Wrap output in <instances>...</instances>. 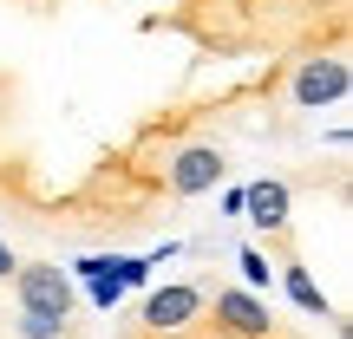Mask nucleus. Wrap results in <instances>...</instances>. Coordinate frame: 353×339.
<instances>
[{
  "mask_svg": "<svg viewBox=\"0 0 353 339\" xmlns=\"http://www.w3.org/2000/svg\"><path fill=\"white\" fill-rule=\"evenodd\" d=\"M353 91V72L341 52H314V59H301V72H294L288 85V105L294 111H327V105H347Z\"/></svg>",
  "mask_w": 353,
  "mask_h": 339,
  "instance_id": "nucleus-3",
  "label": "nucleus"
},
{
  "mask_svg": "<svg viewBox=\"0 0 353 339\" xmlns=\"http://www.w3.org/2000/svg\"><path fill=\"white\" fill-rule=\"evenodd\" d=\"M236 267H242V281H249V294H262L268 281H275V267H268V254H262V248H242V254H236Z\"/></svg>",
  "mask_w": 353,
  "mask_h": 339,
  "instance_id": "nucleus-9",
  "label": "nucleus"
},
{
  "mask_svg": "<svg viewBox=\"0 0 353 339\" xmlns=\"http://www.w3.org/2000/svg\"><path fill=\"white\" fill-rule=\"evenodd\" d=\"M13 300L20 314H52V320H72L79 294H72V274L52 261H20L13 267Z\"/></svg>",
  "mask_w": 353,
  "mask_h": 339,
  "instance_id": "nucleus-1",
  "label": "nucleus"
},
{
  "mask_svg": "<svg viewBox=\"0 0 353 339\" xmlns=\"http://www.w3.org/2000/svg\"><path fill=\"white\" fill-rule=\"evenodd\" d=\"M275 267H281V287H288V300L301 307L307 320H334V307H327V294H321V281L301 267V254H294L288 235H275Z\"/></svg>",
  "mask_w": 353,
  "mask_h": 339,
  "instance_id": "nucleus-6",
  "label": "nucleus"
},
{
  "mask_svg": "<svg viewBox=\"0 0 353 339\" xmlns=\"http://www.w3.org/2000/svg\"><path fill=\"white\" fill-rule=\"evenodd\" d=\"M85 294H92V307H105V314H112V307H118V294H125V287H118V281L105 274V281H85Z\"/></svg>",
  "mask_w": 353,
  "mask_h": 339,
  "instance_id": "nucleus-10",
  "label": "nucleus"
},
{
  "mask_svg": "<svg viewBox=\"0 0 353 339\" xmlns=\"http://www.w3.org/2000/svg\"><path fill=\"white\" fill-rule=\"evenodd\" d=\"M13 267H20V254H13L7 241H0V281H13Z\"/></svg>",
  "mask_w": 353,
  "mask_h": 339,
  "instance_id": "nucleus-11",
  "label": "nucleus"
},
{
  "mask_svg": "<svg viewBox=\"0 0 353 339\" xmlns=\"http://www.w3.org/2000/svg\"><path fill=\"white\" fill-rule=\"evenodd\" d=\"M223 151L216 144H183V151L170 157V170H164V189L170 196H203V189H216L223 183Z\"/></svg>",
  "mask_w": 353,
  "mask_h": 339,
  "instance_id": "nucleus-5",
  "label": "nucleus"
},
{
  "mask_svg": "<svg viewBox=\"0 0 353 339\" xmlns=\"http://www.w3.org/2000/svg\"><path fill=\"white\" fill-rule=\"evenodd\" d=\"M20 339H72V320H52V314H20L13 320Z\"/></svg>",
  "mask_w": 353,
  "mask_h": 339,
  "instance_id": "nucleus-8",
  "label": "nucleus"
},
{
  "mask_svg": "<svg viewBox=\"0 0 353 339\" xmlns=\"http://www.w3.org/2000/svg\"><path fill=\"white\" fill-rule=\"evenodd\" d=\"M203 307H210V287H203V281H170V287L144 294V333L176 339V333H190L203 320Z\"/></svg>",
  "mask_w": 353,
  "mask_h": 339,
  "instance_id": "nucleus-2",
  "label": "nucleus"
},
{
  "mask_svg": "<svg viewBox=\"0 0 353 339\" xmlns=\"http://www.w3.org/2000/svg\"><path fill=\"white\" fill-rule=\"evenodd\" d=\"M216 327L229 339H268L275 333V314H268V300L249 294V287H216Z\"/></svg>",
  "mask_w": 353,
  "mask_h": 339,
  "instance_id": "nucleus-4",
  "label": "nucleus"
},
{
  "mask_svg": "<svg viewBox=\"0 0 353 339\" xmlns=\"http://www.w3.org/2000/svg\"><path fill=\"white\" fill-rule=\"evenodd\" d=\"M288 183H281V176H262V183H242V215H249L255 228H262L268 241L275 235H288Z\"/></svg>",
  "mask_w": 353,
  "mask_h": 339,
  "instance_id": "nucleus-7",
  "label": "nucleus"
}]
</instances>
